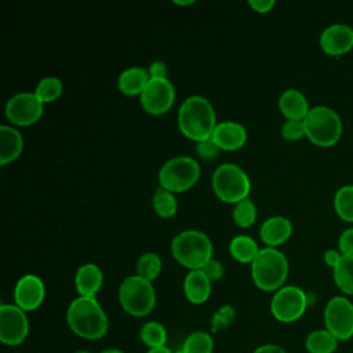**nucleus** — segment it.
I'll return each instance as SVG.
<instances>
[{
  "mask_svg": "<svg viewBox=\"0 0 353 353\" xmlns=\"http://www.w3.org/2000/svg\"><path fill=\"white\" fill-rule=\"evenodd\" d=\"M66 321L77 336L88 341L101 339L109 327L105 310L92 296L73 299L66 310Z\"/></svg>",
  "mask_w": 353,
  "mask_h": 353,
  "instance_id": "1",
  "label": "nucleus"
},
{
  "mask_svg": "<svg viewBox=\"0 0 353 353\" xmlns=\"http://www.w3.org/2000/svg\"><path fill=\"white\" fill-rule=\"evenodd\" d=\"M216 124L212 105L201 95H192L179 106L178 127L185 137L194 142L211 138Z\"/></svg>",
  "mask_w": 353,
  "mask_h": 353,
  "instance_id": "2",
  "label": "nucleus"
},
{
  "mask_svg": "<svg viewBox=\"0 0 353 353\" xmlns=\"http://www.w3.org/2000/svg\"><path fill=\"white\" fill-rule=\"evenodd\" d=\"M171 252L182 266L197 270L212 259V243L204 232L182 230L172 239Z\"/></svg>",
  "mask_w": 353,
  "mask_h": 353,
  "instance_id": "3",
  "label": "nucleus"
},
{
  "mask_svg": "<svg viewBox=\"0 0 353 353\" xmlns=\"http://www.w3.org/2000/svg\"><path fill=\"white\" fill-rule=\"evenodd\" d=\"M251 276L259 290L277 291L288 276V261L277 248H262L251 263Z\"/></svg>",
  "mask_w": 353,
  "mask_h": 353,
  "instance_id": "4",
  "label": "nucleus"
},
{
  "mask_svg": "<svg viewBox=\"0 0 353 353\" xmlns=\"http://www.w3.org/2000/svg\"><path fill=\"white\" fill-rule=\"evenodd\" d=\"M305 134L312 143L328 148L335 145L342 134L339 114L328 106H314L303 120Z\"/></svg>",
  "mask_w": 353,
  "mask_h": 353,
  "instance_id": "5",
  "label": "nucleus"
},
{
  "mask_svg": "<svg viewBox=\"0 0 353 353\" xmlns=\"http://www.w3.org/2000/svg\"><path fill=\"white\" fill-rule=\"evenodd\" d=\"M119 302L134 317L148 316L156 305L154 287L139 276H128L120 284Z\"/></svg>",
  "mask_w": 353,
  "mask_h": 353,
  "instance_id": "6",
  "label": "nucleus"
},
{
  "mask_svg": "<svg viewBox=\"0 0 353 353\" xmlns=\"http://www.w3.org/2000/svg\"><path fill=\"white\" fill-rule=\"evenodd\" d=\"M212 189L219 200L236 204L248 197L251 182L241 167L223 163L212 174Z\"/></svg>",
  "mask_w": 353,
  "mask_h": 353,
  "instance_id": "7",
  "label": "nucleus"
},
{
  "mask_svg": "<svg viewBox=\"0 0 353 353\" xmlns=\"http://www.w3.org/2000/svg\"><path fill=\"white\" fill-rule=\"evenodd\" d=\"M200 174V165L193 157H172L165 161L159 171L160 188L172 193L185 192L197 183Z\"/></svg>",
  "mask_w": 353,
  "mask_h": 353,
  "instance_id": "8",
  "label": "nucleus"
},
{
  "mask_svg": "<svg viewBox=\"0 0 353 353\" xmlns=\"http://www.w3.org/2000/svg\"><path fill=\"white\" fill-rule=\"evenodd\" d=\"M309 305L306 292L296 285H284L276 291L270 301L273 317L281 323H294L303 316Z\"/></svg>",
  "mask_w": 353,
  "mask_h": 353,
  "instance_id": "9",
  "label": "nucleus"
},
{
  "mask_svg": "<svg viewBox=\"0 0 353 353\" xmlns=\"http://www.w3.org/2000/svg\"><path fill=\"white\" fill-rule=\"evenodd\" d=\"M325 328L341 342L353 336V303L346 296L331 298L324 309Z\"/></svg>",
  "mask_w": 353,
  "mask_h": 353,
  "instance_id": "10",
  "label": "nucleus"
},
{
  "mask_svg": "<svg viewBox=\"0 0 353 353\" xmlns=\"http://www.w3.org/2000/svg\"><path fill=\"white\" fill-rule=\"evenodd\" d=\"M29 334V321L25 310L15 303L0 306V341L7 346L21 345Z\"/></svg>",
  "mask_w": 353,
  "mask_h": 353,
  "instance_id": "11",
  "label": "nucleus"
},
{
  "mask_svg": "<svg viewBox=\"0 0 353 353\" xmlns=\"http://www.w3.org/2000/svg\"><path fill=\"white\" fill-rule=\"evenodd\" d=\"M43 105L34 92H19L7 101L6 116L15 125H30L41 117Z\"/></svg>",
  "mask_w": 353,
  "mask_h": 353,
  "instance_id": "12",
  "label": "nucleus"
},
{
  "mask_svg": "<svg viewBox=\"0 0 353 353\" xmlns=\"http://www.w3.org/2000/svg\"><path fill=\"white\" fill-rule=\"evenodd\" d=\"M141 105L149 114H163L174 103L175 90L172 83L164 79H150L143 92L139 95Z\"/></svg>",
  "mask_w": 353,
  "mask_h": 353,
  "instance_id": "13",
  "label": "nucleus"
},
{
  "mask_svg": "<svg viewBox=\"0 0 353 353\" xmlns=\"http://www.w3.org/2000/svg\"><path fill=\"white\" fill-rule=\"evenodd\" d=\"M46 298V287L43 280L36 274L22 276L14 288L15 305L25 312L36 310Z\"/></svg>",
  "mask_w": 353,
  "mask_h": 353,
  "instance_id": "14",
  "label": "nucleus"
},
{
  "mask_svg": "<svg viewBox=\"0 0 353 353\" xmlns=\"http://www.w3.org/2000/svg\"><path fill=\"white\" fill-rule=\"evenodd\" d=\"M320 47L328 55H342L353 47V29L345 23H334L320 34Z\"/></svg>",
  "mask_w": 353,
  "mask_h": 353,
  "instance_id": "15",
  "label": "nucleus"
},
{
  "mask_svg": "<svg viewBox=\"0 0 353 353\" xmlns=\"http://www.w3.org/2000/svg\"><path fill=\"white\" fill-rule=\"evenodd\" d=\"M212 139L221 150H236L245 143L247 131L243 124L226 120L216 124L212 132Z\"/></svg>",
  "mask_w": 353,
  "mask_h": 353,
  "instance_id": "16",
  "label": "nucleus"
},
{
  "mask_svg": "<svg viewBox=\"0 0 353 353\" xmlns=\"http://www.w3.org/2000/svg\"><path fill=\"white\" fill-rule=\"evenodd\" d=\"M292 233V225L288 218L285 216H270L268 218L259 230L262 241L268 247L276 248L277 245H281L285 243Z\"/></svg>",
  "mask_w": 353,
  "mask_h": 353,
  "instance_id": "17",
  "label": "nucleus"
},
{
  "mask_svg": "<svg viewBox=\"0 0 353 353\" xmlns=\"http://www.w3.org/2000/svg\"><path fill=\"white\" fill-rule=\"evenodd\" d=\"M103 283L102 270L95 263L81 265L74 276V285L80 296L95 298Z\"/></svg>",
  "mask_w": 353,
  "mask_h": 353,
  "instance_id": "18",
  "label": "nucleus"
},
{
  "mask_svg": "<svg viewBox=\"0 0 353 353\" xmlns=\"http://www.w3.org/2000/svg\"><path fill=\"white\" fill-rule=\"evenodd\" d=\"M211 280L201 269L190 270L183 280V292L189 302L194 305L204 303L211 295Z\"/></svg>",
  "mask_w": 353,
  "mask_h": 353,
  "instance_id": "19",
  "label": "nucleus"
},
{
  "mask_svg": "<svg viewBox=\"0 0 353 353\" xmlns=\"http://www.w3.org/2000/svg\"><path fill=\"white\" fill-rule=\"evenodd\" d=\"M23 149V138L18 130L11 125H0V164L6 165L14 161Z\"/></svg>",
  "mask_w": 353,
  "mask_h": 353,
  "instance_id": "20",
  "label": "nucleus"
},
{
  "mask_svg": "<svg viewBox=\"0 0 353 353\" xmlns=\"http://www.w3.org/2000/svg\"><path fill=\"white\" fill-rule=\"evenodd\" d=\"M279 108L288 120H305L310 110L305 95L295 88L285 90L280 95Z\"/></svg>",
  "mask_w": 353,
  "mask_h": 353,
  "instance_id": "21",
  "label": "nucleus"
},
{
  "mask_svg": "<svg viewBox=\"0 0 353 353\" xmlns=\"http://www.w3.org/2000/svg\"><path fill=\"white\" fill-rule=\"evenodd\" d=\"M150 77L146 69L131 66L123 70L117 79V87L124 95H141L146 88Z\"/></svg>",
  "mask_w": 353,
  "mask_h": 353,
  "instance_id": "22",
  "label": "nucleus"
},
{
  "mask_svg": "<svg viewBox=\"0 0 353 353\" xmlns=\"http://www.w3.org/2000/svg\"><path fill=\"white\" fill-rule=\"evenodd\" d=\"M229 252L236 261L241 263H252L259 254V248L252 237L239 234L232 239L229 244Z\"/></svg>",
  "mask_w": 353,
  "mask_h": 353,
  "instance_id": "23",
  "label": "nucleus"
},
{
  "mask_svg": "<svg viewBox=\"0 0 353 353\" xmlns=\"http://www.w3.org/2000/svg\"><path fill=\"white\" fill-rule=\"evenodd\" d=\"M338 345L339 341L327 328L312 331L305 341V347L309 353H334Z\"/></svg>",
  "mask_w": 353,
  "mask_h": 353,
  "instance_id": "24",
  "label": "nucleus"
},
{
  "mask_svg": "<svg viewBox=\"0 0 353 353\" xmlns=\"http://www.w3.org/2000/svg\"><path fill=\"white\" fill-rule=\"evenodd\" d=\"M334 281L342 292L353 295V255H342L334 268Z\"/></svg>",
  "mask_w": 353,
  "mask_h": 353,
  "instance_id": "25",
  "label": "nucleus"
},
{
  "mask_svg": "<svg viewBox=\"0 0 353 353\" xmlns=\"http://www.w3.org/2000/svg\"><path fill=\"white\" fill-rule=\"evenodd\" d=\"M141 341L149 347H161L167 342V330L157 321H148L139 331Z\"/></svg>",
  "mask_w": 353,
  "mask_h": 353,
  "instance_id": "26",
  "label": "nucleus"
},
{
  "mask_svg": "<svg viewBox=\"0 0 353 353\" xmlns=\"http://www.w3.org/2000/svg\"><path fill=\"white\" fill-rule=\"evenodd\" d=\"M153 208L161 218H171L176 214L178 203L172 192L159 188L153 196Z\"/></svg>",
  "mask_w": 353,
  "mask_h": 353,
  "instance_id": "27",
  "label": "nucleus"
},
{
  "mask_svg": "<svg viewBox=\"0 0 353 353\" xmlns=\"http://www.w3.org/2000/svg\"><path fill=\"white\" fill-rule=\"evenodd\" d=\"M182 353H212L214 339L205 331L192 332L183 342Z\"/></svg>",
  "mask_w": 353,
  "mask_h": 353,
  "instance_id": "28",
  "label": "nucleus"
},
{
  "mask_svg": "<svg viewBox=\"0 0 353 353\" xmlns=\"http://www.w3.org/2000/svg\"><path fill=\"white\" fill-rule=\"evenodd\" d=\"M334 207L339 218L353 222V185H345L338 189L334 197Z\"/></svg>",
  "mask_w": 353,
  "mask_h": 353,
  "instance_id": "29",
  "label": "nucleus"
},
{
  "mask_svg": "<svg viewBox=\"0 0 353 353\" xmlns=\"http://www.w3.org/2000/svg\"><path fill=\"white\" fill-rule=\"evenodd\" d=\"M161 272V259L154 252H145L137 262V276L153 281Z\"/></svg>",
  "mask_w": 353,
  "mask_h": 353,
  "instance_id": "30",
  "label": "nucleus"
},
{
  "mask_svg": "<svg viewBox=\"0 0 353 353\" xmlns=\"http://www.w3.org/2000/svg\"><path fill=\"white\" fill-rule=\"evenodd\" d=\"M62 81L58 77L48 76L37 83L34 94L43 103H48L59 98V95L62 94Z\"/></svg>",
  "mask_w": 353,
  "mask_h": 353,
  "instance_id": "31",
  "label": "nucleus"
},
{
  "mask_svg": "<svg viewBox=\"0 0 353 353\" xmlns=\"http://www.w3.org/2000/svg\"><path fill=\"white\" fill-rule=\"evenodd\" d=\"M256 219V207L248 197L236 203L233 208V221L240 228H250Z\"/></svg>",
  "mask_w": 353,
  "mask_h": 353,
  "instance_id": "32",
  "label": "nucleus"
},
{
  "mask_svg": "<svg viewBox=\"0 0 353 353\" xmlns=\"http://www.w3.org/2000/svg\"><path fill=\"white\" fill-rule=\"evenodd\" d=\"M281 135L287 141H298L305 134L303 120H287L281 127Z\"/></svg>",
  "mask_w": 353,
  "mask_h": 353,
  "instance_id": "33",
  "label": "nucleus"
},
{
  "mask_svg": "<svg viewBox=\"0 0 353 353\" xmlns=\"http://www.w3.org/2000/svg\"><path fill=\"white\" fill-rule=\"evenodd\" d=\"M219 150H221V148L215 143V141L212 139V137L196 142V152H197V154H199L201 159L207 160V161L216 159Z\"/></svg>",
  "mask_w": 353,
  "mask_h": 353,
  "instance_id": "34",
  "label": "nucleus"
},
{
  "mask_svg": "<svg viewBox=\"0 0 353 353\" xmlns=\"http://www.w3.org/2000/svg\"><path fill=\"white\" fill-rule=\"evenodd\" d=\"M203 273L211 280V281H216L219 279H222L223 276V266L219 261L216 259H210L203 268H201Z\"/></svg>",
  "mask_w": 353,
  "mask_h": 353,
  "instance_id": "35",
  "label": "nucleus"
},
{
  "mask_svg": "<svg viewBox=\"0 0 353 353\" xmlns=\"http://www.w3.org/2000/svg\"><path fill=\"white\" fill-rule=\"evenodd\" d=\"M339 250L342 255H353V228L343 230L339 236Z\"/></svg>",
  "mask_w": 353,
  "mask_h": 353,
  "instance_id": "36",
  "label": "nucleus"
},
{
  "mask_svg": "<svg viewBox=\"0 0 353 353\" xmlns=\"http://www.w3.org/2000/svg\"><path fill=\"white\" fill-rule=\"evenodd\" d=\"M150 79H164L167 77V65L161 61H154L148 69Z\"/></svg>",
  "mask_w": 353,
  "mask_h": 353,
  "instance_id": "37",
  "label": "nucleus"
},
{
  "mask_svg": "<svg viewBox=\"0 0 353 353\" xmlns=\"http://www.w3.org/2000/svg\"><path fill=\"white\" fill-rule=\"evenodd\" d=\"M248 4L254 11H256L259 14H265V12H269L274 7L276 1L274 0H250Z\"/></svg>",
  "mask_w": 353,
  "mask_h": 353,
  "instance_id": "38",
  "label": "nucleus"
},
{
  "mask_svg": "<svg viewBox=\"0 0 353 353\" xmlns=\"http://www.w3.org/2000/svg\"><path fill=\"white\" fill-rule=\"evenodd\" d=\"M341 258H342V254H339L336 250H328L324 252V261L332 269L339 263Z\"/></svg>",
  "mask_w": 353,
  "mask_h": 353,
  "instance_id": "39",
  "label": "nucleus"
},
{
  "mask_svg": "<svg viewBox=\"0 0 353 353\" xmlns=\"http://www.w3.org/2000/svg\"><path fill=\"white\" fill-rule=\"evenodd\" d=\"M252 353H287L281 346L273 345V343H266L259 347H256Z\"/></svg>",
  "mask_w": 353,
  "mask_h": 353,
  "instance_id": "40",
  "label": "nucleus"
},
{
  "mask_svg": "<svg viewBox=\"0 0 353 353\" xmlns=\"http://www.w3.org/2000/svg\"><path fill=\"white\" fill-rule=\"evenodd\" d=\"M146 353H172L168 347L165 346H161V347H153V349H149Z\"/></svg>",
  "mask_w": 353,
  "mask_h": 353,
  "instance_id": "41",
  "label": "nucleus"
},
{
  "mask_svg": "<svg viewBox=\"0 0 353 353\" xmlns=\"http://www.w3.org/2000/svg\"><path fill=\"white\" fill-rule=\"evenodd\" d=\"M174 3H175V4H178V6H189V4H192V3H193V0H188V1H181V0H174Z\"/></svg>",
  "mask_w": 353,
  "mask_h": 353,
  "instance_id": "42",
  "label": "nucleus"
},
{
  "mask_svg": "<svg viewBox=\"0 0 353 353\" xmlns=\"http://www.w3.org/2000/svg\"><path fill=\"white\" fill-rule=\"evenodd\" d=\"M99 353H124V352L120 350V349H106V350H102Z\"/></svg>",
  "mask_w": 353,
  "mask_h": 353,
  "instance_id": "43",
  "label": "nucleus"
},
{
  "mask_svg": "<svg viewBox=\"0 0 353 353\" xmlns=\"http://www.w3.org/2000/svg\"><path fill=\"white\" fill-rule=\"evenodd\" d=\"M74 353H90V352H87V350H77V352H74Z\"/></svg>",
  "mask_w": 353,
  "mask_h": 353,
  "instance_id": "44",
  "label": "nucleus"
}]
</instances>
